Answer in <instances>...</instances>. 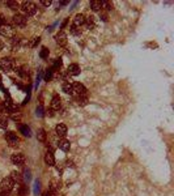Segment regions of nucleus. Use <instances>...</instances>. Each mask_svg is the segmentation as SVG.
<instances>
[{"mask_svg":"<svg viewBox=\"0 0 174 196\" xmlns=\"http://www.w3.org/2000/svg\"><path fill=\"white\" fill-rule=\"evenodd\" d=\"M72 85H73V93H76L77 96H86V89L82 84H80V82H75Z\"/></svg>","mask_w":174,"mask_h":196,"instance_id":"obj_8","label":"nucleus"},{"mask_svg":"<svg viewBox=\"0 0 174 196\" xmlns=\"http://www.w3.org/2000/svg\"><path fill=\"white\" fill-rule=\"evenodd\" d=\"M62 107V100L59 96H54L53 100H51V110H54V111H58L59 109Z\"/></svg>","mask_w":174,"mask_h":196,"instance_id":"obj_11","label":"nucleus"},{"mask_svg":"<svg viewBox=\"0 0 174 196\" xmlns=\"http://www.w3.org/2000/svg\"><path fill=\"white\" fill-rule=\"evenodd\" d=\"M85 24V16L82 13H77L76 16L73 17V26L76 27H80Z\"/></svg>","mask_w":174,"mask_h":196,"instance_id":"obj_10","label":"nucleus"},{"mask_svg":"<svg viewBox=\"0 0 174 196\" xmlns=\"http://www.w3.org/2000/svg\"><path fill=\"white\" fill-rule=\"evenodd\" d=\"M39 3H41L42 5H45V7H49L50 4H51V0H41Z\"/></svg>","mask_w":174,"mask_h":196,"instance_id":"obj_33","label":"nucleus"},{"mask_svg":"<svg viewBox=\"0 0 174 196\" xmlns=\"http://www.w3.org/2000/svg\"><path fill=\"white\" fill-rule=\"evenodd\" d=\"M2 49H3V43L0 42V50H2Z\"/></svg>","mask_w":174,"mask_h":196,"instance_id":"obj_39","label":"nucleus"},{"mask_svg":"<svg viewBox=\"0 0 174 196\" xmlns=\"http://www.w3.org/2000/svg\"><path fill=\"white\" fill-rule=\"evenodd\" d=\"M77 103L80 106H86L88 105V97L86 96H79L77 97Z\"/></svg>","mask_w":174,"mask_h":196,"instance_id":"obj_23","label":"nucleus"},{"mask_svg":"<svg viewBox=\"0 0 174 196\" xmlns=\"http://www.w3.org/2000/svg\"><path fill=\"white\" fill-rule=\"evenodd\" d=\"M11 178H12V180H13L14 183H21V180H22L21 174H20V172H17V171H12Z\"/></svg>","mask_w":174,"mask_h":196,"instance_id":"obj_20","label":"nucleus"},{"mask_svg":"<svg viewBox=\"0 0 174 196\" xmlns=\"http://www.w3.org/2000/svg\"><path fill=\"white\" fill-rule=\"evenodd\" d=\"M8 127V120L7 118L0 116V128H7Z\"/></svg>","mask_w":174,"mask_h":196,"instance_id":"obj_29","label":"nucleus"},{"mask_svg":"<svg viewBox=\"0 0 174 196\" xmlns=\"http://www.w3.org/2000/svg\"><path fill=\"white\" fill-rule=\"evenodd\" d=\"M46 114H47V115H49V116H53V115H54V110L49 109V110H47V111H46Z\"/></svg>","mask_w":174,"mask_h":196,"instance_id":"obj_36","label":"nucleus"},{"mask_svg":"<svg viewBox=\"0 0 174 196\" xmlns=\"http://www.w3.org/2000/svg\"><path fill=\"white\" fill-rule=\"evenodd\" d=\"M62 89L66 94H73V85L71 84V82H64L62 86Z\"/></svg>","mask_w":174,"mask_h":196,"instance_id":"obj_17","label":"nucleus"},{"mask_svg":"<svg viewBox=\"0 0 174 196\" xmlns=\"http://www.w3.org/2000/svg\"><path fill=\"white\" fill-rule=\"evenodd\" d=\"M20 8H21V11H22V13L25 17H30V16L35 14V12H37V7H35V4L31 3V2H24Z\"/></svg>","mask_w":174,"mask_h":196,"instance_id":"obj_1","label":"nucleus"},{"mask_svg":"<svg viewBox=\"0 0 174 196\" xmlns=\"http://www.w3.org/2000/svg\"><path fill=\"white\" fill-rule=\"evenodd\" d=\"M20 132H21L24 136H27V137L31 135V133H30V128L27 127V125H20Z\"/></svg>","mask_w":174,"mask_h":196,"instance_id":"obj_22","label":"nucleus"},{"mask_svg":"<svg viewBox=\"0 0 174 196\" xmlns=\"http://www.w3.org/2000/svg\"><path fill=\"white\" fill-rule=\"evenodd\" d=\"M45 162H46V165H49V166H54L55 165V157L53 154V152H47L45 154Z\"/></svg>","mask_w":174,"mask_h":196,"instance_id":"obj_15","label":"nucleus"},{"mask_svg":"<svg viewBox=\"0 0 174 196\" xmlns=\"http://www.w3.org/2000/svg\"><path fill=\"white\" fill-rule=\"evenodd\" d=\"M0 68H2L4 72H11V71L14 68L13 59H11V58H3V59H0Z\"/></svg>","mask_w":174,"mask_h":196,"instance_id":"obj_4","label":"nucleus"},{"mask_svg":"<svg viewBox=\"0 0 174 196\" xmlns=\"http://www.w3.org/2000/svg\"><path fill=\"white\" fill-rule=\"evenodd\" d=\"M85 24L89 29H93L96 26V20H94L93 16H89V17H85Z\"/></svg>","mask_w":174,"mask_h":196,"instance_id":"obj_18","label":"nucleus"},{"mask_svg":"<svg viewBox=\"0 0 174 196\" xmlns=\"http://www.w3.org/2000/svg\"><path fill=\"white\" fill-rule=\"evenodd\" d=\"M68 4V2H60V5H67Z\"/></svg>","mask_w":174,"mask_h":196,"instance_id":"obj_38","label":"nucleus"},{"mask_svg":"<svg viewBox=\"0 0 174 196\" xmlns=\"http://www.w3.org/2000/svg\"><path fill=\"white\" fill-rule=\"evenodd\" d=\"M11 161H12V163L13 165L20 166V165H22L24 162H25V156H24L22 153H14V154H12Z\"/></svg>","mask_w":174,"mask_h":196,"instance_id":"obj_7","label":"nucleus"},{"mask_svg":"<svg viewBox=\"0 0 174 196\" xmlns=\"http://www.w3.org/2000/svg\"><path fill=\"white\" fill-rule=\"evenodd\" d=\"M81 69H80V65L76 64V63H73V64H69L68 69H67V73L69 74V76H77V74H80Z\"/></svg>","mask_w":174,"mask_h":196,"instance_id":"obj_9","label":"nucleus"},{"mask_svg":"<svg viewBox=\"0 0 174 196\" xmlns=\"http://www.w3.org/2000/svg\"><path fill=\"white\" fill-rule=\"evenodd\" d=\"M13 188H16V191L18 192V195L20 196H25L26 194H27V190H26V187L25 186H22L21 183H18V184H14V187Z\"/></svg>","mask_w":174,"mask_h":196,"instance_id":"obj_16","label":"nucleus"},{"mask_svg":"<svg viewBox=\"0 0 174 196\" xmlns=\"http://www.w3.org/2000/svg\"><path fill=\"white\" fill-rule=\"evenodd\" d=\"M0 35H3L4 38H13L14 37V29L13 26L9 24H3L0 25Z\"/></svg>","mask_w":174,"mask_h":196,"instance_id":"obj_2","label":"nucleus"},{"mask_svg":"<svg viewBox=\"0 0 174 196\" xmlns=\"http://www.w3.org/2000/svg\"><path fill=\"white\" fill-rule=\"evenodd\" d=\"M3 24H5V18H4V16L0 13V25H3Z\"/></svg>","mask_w":174,"mask_h":196,"instance_id":"obj_35","label":"nucleus"},{"mask_svg":"<svg viewBox=\"0 0 174 196\" xmlns=\"http://www.w3.org/2000/svg\"><path fill=\"white\" fill-rule=\"evenodd\" d=\"M5 140L8 141V144H9V147H17V145L20 144V140H18V137L16 136V133L13 132H7L5 133Z\"/></svg>","mask_w":174,"mask_h":196,"instance_id":"obj_5","label":"nucleus"},{"mask_svg":"<svg viewBox=\"0 0 174 196\" xmlns=\"http://www.w3.org/2000/svg\"><path fill=\"white\" fill-rule=\"evenodd\" d=\"M39 41H41V38H39V37H34V38H31V39H30V42H29V47H30V49H34V47L39 43Z\"/></svg>","mask_w":174,"mask_h":196,"instance_id":"obj_26","label":"nucleus"},{"mask_svg":"<svg viewBox=\"0 0 174 196\" xmlns=\"http://www.w3.org/2000/svg\"><path fill=\"white\" fill-rule=\"evenodd\" d=\"M55 132H56V135L59 137H64L67 135V125L66 124H63V123H59L56 127H55Z\"/></svg>","mask_w":174,"mask_h":196,"instance_id":"obj_12","label":"nucleus"},{"mask_svg":"<svg viewBox=\"0 0 174 196\" xmlns=\"http://www.w3.org/2000/svg\"><path fill=\"white\" fill-rule=\"evenodd\" d=\"M71 33L75 34V35H80L81 34V30H80V27H76V26H71Z\"/></svg>","mask_w":174,"mask_h":196,"instance_id":"obj_30","label":"nucleus"},{"mask_svg":"<svg viewBox=\"0 0 174 196\" xmlns=\"http://www.w3.org/2000/svg\"><path fill=\"white\" fill-rule=\"evenodd\" d=\"M37 137H38V140L41 141V143H45V141H46V132H45V129H42V128L39 129Z\"/></svg>","mask_w":174,"mask_h":196,"instance_id":"obj_25","label":"nucleus"},{"mask_svg":"<svg viewBox=\"0 0 174 196\" xmlns=\"http://www.w3.org/2000/svg\"><path fill=\"white\" fill-rule=\"evenodd\" d=\"M51 77H53V69H47L46 71V74H45V80L49 81Z\"/></svg>","mask_w":174,"mask_h":196,"instance_id":"obj_31","label":"nucleus"},{"mask_svg":"<svg viewBox=\"0 0 174 196\" xmlns=\"http://www.w3.org/2000/svg\"><path fill=\"white\" fill-rule=\"evenodd\" d=\"M37 115L38 116H43V115H45V110H43L42 106H38V107H37Z\"/></svg>","mask_w":174,"mask_h":196,"instance_id":"obj_32","label":"nucleus"},{"mask_svg":"<svg viewBox=\"0 0 174 196\" xmlns=\"http://www.w3.org/2000/svg\"><path fill=\"white\" fill-rule=\"evenodd\" d=\"M55 39H56V43L59 46H66L67 45V34L64 33V31L58 33L56 37H55Z\"/></svg>","mask_w":174,"mask_h":196,"instance_id":"obj_14","label":"nucleus"},{"mask_svg":"<svg viewBox=\"0 0 174 196\" xmlns=\"http://www.w3.org/2000/svg\"><path fill=\"white\" fill-rule=\"evenodd\" d=\"M39 56H41V59H47L49 58V50H47L46 47H43V49L39 51Z\"/></svg>","mask_w":174,"mask_h":196,"instance_id":"obj_27","label":"nucleus"},{"mask_svg":"<svg viewBox=\"0 0 174 196\" xmlns=\"http://www.w3.org/2000/svg\"><path fill=\"white\" fill-rule=\"evenodd\" d=\"M60 67H62V59H56L54 63V65H53V72H59V69H60Z\"/></svg>","mask_w":174,"mask_h":196,"instance_id":"obj_24","label":"nucleus"},{"mask_svg":"<svg viewBox=\"0 0 174 196\" xmlns=\"http://www.w3.org/2000/svg\"><path fill=\"white\" fill-rule=\"evenodd\" d=\"M43 196H53V195H51V192H45V194H43Z\"/></svg>","mask_w":174,"mask_h":196,"instance_id":"obj_37","label":"nucleus"},{"mask_svg":"<svg viewBox=\"0 0 174 196\" xmlns=\"http://www.w3.org/2000/svg\"><path fill=\"white\" fill-rule=\"evenodd\" d=\"M90 8H92V11L94 12H98L102 9V2H90Z\"/></svg>","mask_w":174,"mask_h":196,"instance_id":"obj_19","label":"nucleus"},{"mask_svg":"<svg viewBox=\"0 0 174 196\" xmlns=\"http://www.w3.org/2000/svg\"><path fill=\"white\" fill-rule=\"evenodd\" d=\"M5 4H7V7L9 8V9H12V11H17L18 8H20V4H18L17 2H12V0L7 2Z\"/></svg>","mask_w":174,"mask_h":196,"instance_id":"obj_21","label":"nucleus"},{"mask_svg":"<svg viewBox=\"0 0 174 196\" xmlns=\"http://www.w3.org/2000/svg\"><path fill=\"white\" fill-rule=\"evenodd\" d=\"M20 42H21V38L20 37H13V39H12V46H13V49L20 46Z\"/></svg>","mask_w":174,"mask_h":196,"instance_id":"obj_28","label":"nucleus"},{"mask_svg":"<svg viewBox=\"0 0 174 196\" xmlns=\"http://www.w3.org/2000/svg\"><path fill=\"white\" fill-rule=\"evenodd\" d=\"M14 184L16 183L12 180L11 176H5V178L2 179V182H0V190L5 191V192H11L12 190H13Z\"/></svg>","mask_w":174,"mask_h":196,"instance_id":"obj_3","label":"nucleus"},{"mask_svg":"<svg viewBox=\"0 0 174 196\" xmlns=\"http://www.w3.org/2000/svg\"><path fill=\"white\" fill-rule=\"evenodd\" d=\"M58 148L60 149V150H63V152H68L69 148H71V143L68 140H66V139H60L58 141Z\"/></svg>","mask_w":174,"mask_h":196,"instance_id":"obj_13","label":"nucleus"},{"mask_svg":"<svg viewBox=\"0 0 174 196\" xmlns=\"http://www.w3.org/2000/svg\"><path fill=\"white\" fill-rule=\"evenodd\" d=\"M17 72H18V74H20V76H25V72H24V68H22V67H21V68H18L17 69Z\"/></svg>","mask_w":174,"mask_h":196,"instance_id":"obj_34","label":"nucleus"},{"mask_svg":"<svg viewBox=\"0 0 174 196\" xmlns=\"http://www.w3.org/2000/svg\"><path fill=\"white\" fill-rule=\"evenodd\" d=\"M26 17L24 14H14L13 17H12V22H13V25L14 26H20V27H22V26H25V24H26Z\"/></svg>","mask_w":174,"mask_h":196,"instance_id":"obj_6","label":"nucleus"}]
</instances>
